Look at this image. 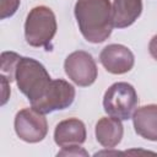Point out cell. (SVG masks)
Segmentation results:
<instances>
[{
    "label": "cell",
    "mask_w": 157,
    "mask_h": 157,
    "mask_svg": "<svg viewBox=\"0 0 157 157\" xmlns=\"http://www.w3.org/2000/svg\"><path fill=\"white\" fill-rule=\"evenodd\" d=\"M148 52H150L151 56L155 60H157V34L151 38V40L148 43Z\"/></svg>",
    "instance_id": "e0dca14e"
},
{
    "label": "cell",
    "mask_w": 157,
    "mask_h": 157,
    "mask_svg": "<svg viewBox=\"0 0 157 157\" xmlns=\"http://www.w3.org/2000/svg\"><path fill=\"white\" fill-rule=\"evenodd\" d=\"M94 134L99 145L104 148H114L120 144L124 135L121 120L113 117H103L97 121Z\"/></svg>",
    "instance_id": "8fae6325"
},
{
    "label": "cell",
    "mask_w": 157,
    "mask_h": 157,
    "mask_svg": "<svg viewBox=\"0 0 157 157\" xmlns=\"http://www.w3.org/2000/svg\"><path fill=\"white\" fill-rule=\"evenodd\" d=\"M139 98L132 85L128 82L113 83L103 96L104 112L119 120H128L137 107Z\"/></svg>",
    "instance_id": "277c9868"
},
{
    "label": "cell",
    "mask_w": 157,
    "mask_h": 157,
    "mask_svg": "<svg viewBox=\"0 0 157 157\" xmlns=\"http://www.w3.org/2000/svg\"><path fill=\"white\" fill-rule=\"evenodd\" d=\"M20 59H21V55H18L15 52H2L1 53L0 71H1V75H4L10 82L15 81L16 66H17Z\"/></svg>",
    "instance_id": "4fadbf2b"
},
{
    "label": "cell",
    "mask_w": 157,
    "mask_h": 157,
    "mask_svg": "<svg viewBox=\"0 0 157 157\" xmlns=\"http://www.w3.org/2000/svg\"><path fill=\"white\" fill-rule=\"evenodd\" d=\"M0 81H1V88H2V92H1V105H4L9 101L10 93H11V91H10V81L4 75H0Z\"/></svg>",
    "instance_id": "2e32d148"
},
{
    "label": "cell",
    "mask_w": 157,
    "mask_h": 157,
    "mask_svg": "<svg viewBox=\"0 0 157 157\" xmlns=\"http://www.w3.org/2000/svg\"><path fill=\"white\" fill-rule=\"evenodd\" d=\"M134 129L137 135L148 141H157V104H147L135 109Z\"/></svg>",
    "instance_id": "30bf717a"
},
{
    "label": "cell",
    "mask_w": 157,
    "mask_h": 157,
    "mask_svg": "<svg viewBox=\"0 0 157 157\" xmlns=\"http://www.w3.org/2000/svg\"><path fill=\"white\" fill-rule=\"evenodd\" d=\"M113 22L115 28L131 26L142 12V0H113Z\"/></svg>",
    "instance_id": "7c38bea8"
},
{
    "label": "cell",
    "mask_w": 157,
    "mask_h": 157,
    "mask_svg": "<svg viewBox=\"0 0 157 157\" xmlns=\"http://www.w3.org/2000/svg\"><path fill=\"white\" fill-rule=\"evenodd\" d=\"M66 76L80 87H88L94 83L98 69L93 56L85 50H76L69 54L64 61Z\"/></svg>",
    "instance_id": "52a82bcc"
},
{
    "label": "cell",
    "mask_w": 157,
    "mask_h": 157,
    "mask_svg": "<svg viewBox=\"0 0 157 157\" xmlns=\"http://www.w3.org/2000/svg\"><path fill=\"white\" fill-rule=\"evenodd\" d=\"M74 13L78 29L87 42L102 43L112 34L114 22L109 0H77Z\"/></svg>",
    "instance_id": "6da1fadb"
},
{
    "label": "cell",
    "mask_w": 157,
    "mask_h": 157,
    "mask_svg": "<svg viewBox=\"0 0 157 157\" xmlns=\"http://www.w3.org/2000/svg\"><path fill=\"white\" fill-rule=\"evenodd\" d=\"M99 61L108 72L123 75L134 67L135 56L132 52L123 44H109L102 49Z\"/></svg>",
    "instance_id": "ba28073f"
},
{
    "label": "cell",
    "mask_w": 157,
    "mask_h": 157,
    "mask_svg": "<svg viewBox=\"0 0 157 157\" xmlns=\"http://www.w3.org/2000/svg\"><path fill=\"white\" fill-rule=\"evenodd\" d=\"M56 29V17L52 9L39 5L29 10L25 22V38L31 47L48 48Z\"/></svg>",
    "instance_id": "3957f363"
},
{
    "label": "cell",
    "mask_w": 157,
    "mask_h": 157,
    "mask_svg": "<svg viewBox=\"0 0 157 157\" xmlns=\"http://www.w3.org/2000/svg\"><path fill=\"white\" fill-rule=\"evenodd\" d=\"M15 81L18 90L33 104L44 96L52 78L43 64L33 58L21 56L16 66Z\"/></svg>",
    "instance_id": "7a4b0ae2"
},
{
    "label": "cell",
    "mask_w": 157,
    "mask_h": 157,
    "mask_svg": "<svg viewBox=\"0 0 157 157\" xmlns=\"http://www.w3.org/2000/svg\"><path fill=\"white\" fill-rule=\"evenodd\" d=\"M21 0H0V18L5 20L16 13Z\"/></svg>",
    "instance_id": "5bb4252c"
},
{
    "label": "cell",
    "mask_w": 157,
    "mask_h": 157,
    "mask_svg": "<svg viewBox=\"0 0 157 157\" xmlns=\"http://www.w3.org/2000/svg\"><path fill=\"white\" fill-rule=\"evenodd\" d=\"M13 126L16 135L28 144H37L44 140L48 134V123L44 114L32 107L23 108L16 113Z\"/></svg>",
    "instance_id": "5b68a950"
},
{
    "label": "cell",
    "mask_w": 157,
    "mask_h": 157,
    "mask_svg": "<svg viewBox=\"0 0 157 157\" xmlns=\"http://www.w3.org/2000/svg\"><path fill=\"white\" fill-rule=\"evenodd\" d=\"M86 126L78 118H69L56 124L54 130V141L59 147L71 145H82L86 141Z\"/></svg>",
    "instance_id": "9c48e42d"
},
{
    "label": "cell",
    "mask_w": 157,
    "mask_h": 157,
    "mask_svg": "<svg viewBox=\"0 0 157 157\" xmlns=\"http://www.w3.org/2000/svg\"><path fill=\"white\" fill-rule=\"evenodd\" d=\"M75 87L63 78L52 80L44 96L36 103L31 104L32 108L42 114H48L55 110L69 108L75 101Z\"/></svg>",
    "instance_id": "8992f818"
},
{
    "label": "cell",
    "mask_w": 157,
    "mask_h": 157,
    "mask_svg": "<svg viewBox=\"0 0 157 157\" xmlns=\"http://www.w3.org/2000/svg\"><path fill=\"white\" fill-rule=\"evenodd\" d=\"M58 156H88V152L83 148L80 147V145H71V146H66V147H61V150L56 153Z\"/></svg>",
    "instance_id": "9a60e30c"
}]
</instances>
